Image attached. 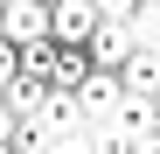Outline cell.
<instances>
[{
    "instance_id": "1",
    "label": "cell",
    "mask_w": 160,
    "mask_h": 154,
    "mask_svg": "<svg viewBox=\"0 0 160 154\" xmlns=\"http://www.w3.org/2000/svg\"><path fill=\"white\" fill-rule=\"evenodd\" d=\"M0 35L14 49H42L49 42V7L42 0H7V7H0Z\"/></svg>"
},
{
    "instance_id": "2",
    "label": "cell",
    "mask_w": 160,
    "mask_h": 154,
    "mask_svg": "<svg viewBox=\"0 0 160 154\" xmlns=\"http://www.w3.org/2000/svg\"><path fill=\"white\" fill-rule=\"evenodd\" d=\"M91 28H98V7H91V0H56V7H49V42H56V49H84Z\"/></svg>"
},
{
    "instance_id": "3",
    "label": "cell",
    "mask_w": 160,
    "mask_h": 154,
    "mask_svg": "<svg viewBox=\"0 0 160 154\" xmlns=\"http://www.w3.org/2000/svg\"><path fill=\"white\" fill-rule=\"evenodd\" d=\"M84 56H91V70H125L132 63V28H125V21H98V28H91V42H84Z\"/></svg>"
},
{
    "instance_id": "4",
    "label": "cell",
    "mask_w": 160,
    "mask_h": 154,
    "mask_svg": "<svg viewBox=\"0 0 160 154\" xmlns=\"http://www.w3.org/2000/svg\"><path fill=\"white\" fill-rule=\"evenodd\" d=\"M118 91H125V84H118L112 70H91L84 84L70 91V98H77V119H84V126H104V119H112V105H118Z\"/></svg>"
},
{
    "instance_id": "5",
    "label": "cell",
    "mask_w": 160,
    "mask_h": 154,
    "mask_svg": "<svg viewBox=\"0 0 160 154\" xmlns=\"http://www.w3.org/2000/svg\"><path fill=\"white\" fill-rule=\"evenodd\" d=\"M84 77H91V56H84V49H56V42H49V91H77Z\"/></svg>"
},
{
    "instance_id": "6",
    "label": "cell",
    "mask_w": 160,
    "mask_h": 154,
    "mask_svg": "<svg viewBox=\"0 0 160 154\" xmlns=\"http://www.w3.org/2000/svg\"><path fill=\"white\" fill-rule=\"evenodd\" d=\"M118 84H125V91H146V98H160V56H132V63L118 70Z\"/></svg>"
},
{
    "instance_id": "7",
    "label": "cell",
    "mask_w": 160,
    "mask_h": 154,
    "mask_svg": "<svg viewBox=\"0 0 160 154\" xmlns=\"http://www.w3.org/2000/svg\"><path fill=\"white\" fill-rule=\"evenodd\" d=\"M84 133H91V154H125V140L112 133V126H84Z\"/></svg>"
},
{
    "instance_id": "8",
    "label": "cell",
    "mask_w": 160,
    "mask_h": 154,
    "mask_svg": "<svg viewBox=\"0 0 160 154\" xmlns=\"http://www.w3.org/2000/svg\"><path fill=\"white\" fill-rule=\"evenodd\" d=\"M14 70H21V49H14L7 35H0V91H7V84H14Z\"/></svg>"
},
{
    "instance_id": "9",
    "label": "cell",
    "mask_w": 160,
    "mask_h": 154,
    "mask_svg": "<svg viewBox=\"0 0 160 154\" xmlns=\"http://www.w3.org/2000/svg\"><path fill=\"white\" fill-rule=\"evenodd\" d=\"M49 154H91V133L77 126V133H63V140H49Z\"/></svg>"
},
{
    "instance_id": "10",
    "label": "cell",
    "mask_w": 160,
    "mask_h": 154,
    "mask_svg": "<svg viewBox=\"0 0 160 154\" xmlns=\"http://www.w3.org/2000/svg\"><path fill=\"white\" fill-rule=\"evenodd\" d=\"M14 133V112H7V98H0V140H7Z\"/></svg>"
},
{
    "instance_id": "11",
    "label": "cell",
    "mask_w": 160,
    "mask_h": 154,
    "mask_svg": "<svg viewBox=\"0 0 160 154\" xmlns=\"http://www.w3.org/2000/svg\"><path fill=\"white\" fill-rule=\"evenodd\" d=\"M0 154H14V140H0Z\"/></svg>"
},
{
    "instance_id": "12",
    "label": "cell",
    "mask_w": 160,
    "mask_h": 154,
    "mask_svg": "<svg viewBox=\"0 0 160 154\" xmlns=\"http://www.w3.org/2000/svg\"><path fill=\"white\" fill-rule=\"evenodd\" d=\"M42 7H56V0H42Z\"/></svg>"
},
{
    "instance_id": "13",
    "label": "cell",
    "mask_w": 160,
    "mask_h": 154,
    "mask_svg": "<svg viewBox=\"0 0 160 154\" xmlns=\"http://www.w3.org/2000/svg\"><path fill=\"white\" fill-rule=\"evenodd\" d=\"M0 7H7V0H0Z\"/></svg>"
}]
</instances>
